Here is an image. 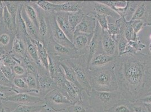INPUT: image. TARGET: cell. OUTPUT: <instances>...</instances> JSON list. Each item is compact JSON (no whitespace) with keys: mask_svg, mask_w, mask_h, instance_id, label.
Returning <instances> with one entry per match:
<instances>
[{"mask_svg":"<svg viewBox=\"0 0 151 112\" xmlns=\"http://www.w3.org/2000/svg\"><path fill=\"white\" fill-rule=\"evenodd\" d=\"M3 101L17 103L18 105L45 104L44 98L27 93L14 94L13 95H8Z\"/></svg>","mask_w":151,"mask_h":112,"instance_id":"cell-10","label":"cell"},{"mask_svg":"<svg viewBox=\"0 0 151 112\" xmlns=\"http://www.w3.org/2000/svg\"><path fill=\"white\" fill-rule=\"evenodd\" d=\"M75 72L77 81L81 86L83 91L88 95L92 88L88 79V69L87 53L82 55L78 58L66 60Z\"/></svg>","mask_w":151,"mask_h":112,"instance_id":"cell-4","label":"cell"},{"mask_svg":"<svg viewBox=\"0 0 151 112\" xmlns=\"http://www.w3.org/2000/svg\"><path fill=\"white\" fill-rule=\"evenodd\" d=\"M52 112V111L51 109L50 108H48L47 106V107H46V108H45L44 109H43L42 110H41V111H40V112Z\"/></svg>","mask_w":151,"mask_h":112,"instance_id":"cell-57","label":"cell"},{"mask_svg":"<svg viewBox=\"0 0 151 112\" xmlns=\"http://www.w3.org/2000/svg\"><path fill=\"white\" fill-rule=\"evenodd\" d=\"M0 69L1 70L3 74L9 81L13 82V80L15 76L13 72V69L12 67L4 65L2 62H1L0 63Z\"/></svg>","mask_w":151,"mask_h":112,"instance_id":"cell-44","label":"cell"},{"mask_svg":"<svg viewBox=\"0 0 151 112\" xmlns=\"http://www.w3.org/2000/svg\"><path fill=\"white\" fill-rule=\"evenodd\" d=\"M0 85H2L8 87H13V82L9 81L3 74L0 69Z\"/></svg>","mask_w":151,"mask_h":112,"instance_id":"cell-50","label":"cell"},{"mask_svg":"<svg viewBox=\"0 0 151 112\" xmlns=\"http://www.w3.org/2000/svg\"><path fill=\"white\" fill-rule=\"evenodd\" d=\"M101 47L103 52L107 55L118 57L117 44L107 31L101 30Z\"/></svg>","mask_w":151,"mask_h":112,"instance_id":"cell-15","label":"cell"},{"mask_svg":"<svg viewBox=\"0 0 151 112\" xmlns=\"http://www.w3.org/2000/svg\"><path fill=\"white\" fill-rule=\"evenodd\" d=\"M36 76L38 94H40V97L44 98L47 94L57 89L56 84L51 77L48 70L45 69L42 66H37Z\"/></svg>","mask_w":151,"mask_h":112,"instance_id":"cell-7","label":"cell"},{"mask_svg":"<svg viewBox=\"0 0 151 112\" xmlns=\"http://www.w3.org/2000/svg\"><path fill=\"white\" fill-rule=\"evenodd\" d=\"M45 47L48 54L56 57L60 61L76 58L82 55L86 54L78 50L70 49L58 43L54 40L52 38Z\"/></svg>","mask_w":151,"mask_h":112,"instance_id":"cell-5","label":"cell"},{"mask_svg":"<svg viewBox=\"0 0 151 112\" xmlns=\"http://www.w3.org/2000/svg\"><path fill=\"white\" fill-rule=\"evenodd\" d=\"M139 101H142V103L145 104H151V94H149L148 95H146L144 98H142L141 99L139 100Z\"/></svg>","mask_w":151,"mask_h":112,"instance_id":"cell-53","label":"cell"},{"mask_svg":"<svg viewBox=\"0 0 151 112\" xmlns=\"http://www.w3.org/2000/svg\"><path fill=\"white\" fill-rule=\"evenodd\" d=\"M113 39L114 40L117 44L118 57L123 55L125 52L128 41L127 40L125 37L121 34L116 36Z\"/></svg>","mask_w":151,"mask_h":112,"instance_id":"cell-42","label":"cell"},{"mask_svg":"<svg viewBox=\"0 0 151 112\" xmlns=\"http://www.w3.org/2000/svg\"><path fill=\"white\" fill-rule=\"evenodd\" d=\"M90 16L93 17L96 20L99 25H100L102 30L107 31L108 23L107 16L104 15H101V14H98V13H94V14L90 15Z\"/></svg>","mask_w":151,"mask_h":112,"instance_id":"cell-43","label":"cell"},{"mask_svg":"<svg viewBox=\"0 0 151 112\" xmlns=\"http://www.w3.org/2000/svg\"><path fill=\"white\" fill-rule=\"evenodd\" d=\"M118 91L134 103L151 92V56L141 52L117 57L114 61Z\"/></svg>","mask_w":151,"mask_h":112,"instance_id":"cell-1","label":"cell"},{"mask_svg":"<svg viewBox=\"0 0 151 112\" xmlns=\"http://www.w3.org/2000/svg\"><path fill=\"white\" fill-rule=\"evenodd\" d=\"M3 24L7 30L11 32L13 34L17 33V26L14 23L13 18L10 14L9 13L6 7L5 6L3 16Z\"/></svg>","mask_w":151,"mask_h":112,"instance_id":"cell-35","label":"cell"},{"mask_svg":"<svg viewBox=\"0 0 151 112\" xmlns=\"http://www.w3.org/2000/svg\"><path fill=\"white\" fill-rule=\"evenodd\" d=\"M6 6L5 1H0V27L3 26V16H4V9Z\"/></svg>","mask_w":151,"mask_h":112,"instance_id":"cell-52","label":"cell"},{"mask_svg":"<svg viewBox=\"0 0 151 112\" xmlns=\"http://www.w3.org/2000/svg\"><path fill=\"white\" fill-rule=\"evenodd\" d=\"M96 24L97 21L93 17L85 15L81 22L76 27L74 34H94Z\"/></svg>","mask_w":151,"mask_h":112,"instance_id":"cell-17","label":"cell"},{"mask_svg":"<svg viewBox=\"0 0 151 112\" xmlns=\"http://www.w3.org/2000/svg\"><path fill=\"white\" fill-rule=\"evenodd\" d=\"M146 4H147V11H148V16H149V18H150V17H151V1H146Z\"/></svg>","mask_w":151,"mask_h":112,"instance_id":"cell-55","label":"cell"},{"mask_svg":"<svg viewBox=\"0 0 151 112\" xmlns=\"http://www.w3.org/2000/svg\"><path fill=\"white\" fill-rule=\"evenodd\" d=\"M54 16L57 24L60 29L64 33L66 36L72 42L73 40L74 31L68 21V13L54 12Z\"/></svg>","mask_w":151,"mask_h":112,"instance_id":"cell-16","label":"cell"},{"mask_svg":"<svg viewBox=\"0 0 151 112\" xmlns=\"http://www.w3.org/2000/svg\"><path fill=\"white\" fill-rule=\"evenodd\" d=\"M126 6L116 8L114 11L120 15L121 18H124L127 21H129L142 1H126Z\"/></svg>","mask_w":151,"mask_h":112,"instance_id":"cell-21","label":"cell"},{"mask_svg":"<svg viewBox=\"0 0 151 112\" xmlns=\"http://www.w3.org/2000/svg\"><path fill=\"white\" fill-rule=\"evenodd\" d=\"M12 82L13 88L15 93H27L31 94V90H29L24 80L22 77H15Z\"/></svg>","mask_w":151,"mask_h":112,"instance_id":"cell-33","label":"cell"},{"mask_svg":"<svg viewBox=\"0 0 151 112\" xmlns=\"http://www.w3.org/2000/svg\"><path fill=\"white\" fill-rule=\"evenodd\" d=\"M0 93L6 94L7 96L16 94L13 87H8L2 85H0Z\"/></svg>","mask_w":151,"mask_h":112,"instance_id":"cell-51","label":"cell"},{"mask_svg":"<svg viewBox=\"0 0 151 112\" xmlns=\"http://www.w3.org/2000/svg\"><path fill=\"white\" fill-rule=\"evenodd\" d=\"M101 29L97 22L93 37L91 39L88 48L87 60L88 65L93 57L99 51L102 50L101 47Z\"/></svg>","mask_w":151,"mask_h":112,"instance_id":"cell-14","label":"cell"},{"mask_svg":"<svg viewBox=\"0 0 151 112\" xmlns=\"http://www.w3.org/2000/svg\"><path fill=\"white\" fill-rule=\"evenodd\" d=\"M7 9L13 18L14 23L16 25V19L17 14L19 11V8L23 3V1H5Z\"/></svg>","mask_w":151,"mask_h":112,"instance_id":"cell-34","label":"cell"},{"mask_svg":"<svg viewBox=\"0 0 151 112\" xmlns=\"http://www.w3.org/2000/svg\"><path fill=\"white\" fill-rule=\"evenodd\" d=\"M41 9L46 13H50L55 12V10L59 5H56L51 2L50 1H32Z\"/></svg>","mask_w":151,"mask_h":112,"instance_id":"cell-38","label":"cell"},{"mask_svg":"<svg viewBox=\"0 0 151 112\" xmlns=\"http://www.w3.org/2000/svg\"><path fill=\"white\" fill-rule=\"evenodd\" d=\"M9 54L18 63H19V59L28 55L25 40L17 33L14 38L12 50Z\"/></svg>","mask_w":151,"mask_h":112,"instance_id":"cell-13","label":"cell"},{"mask_svg":"<svg viewBox=\"0 0 151 112\" xmlns=\"http://www.w3.org/2000/svg\"><path fill=\"white\" fill-rule=\"evenodd\" d=\"M150 39H151V35H150ZM149 49H150V50L151 53V43H150V45H149Z\"/></svg>","mask_w":151,"mask_h":112,"instance_id":"cell-60","label":"cell"},{"mask_svg":"<svg viewBox=\"0 0 151 112\" xmlns=\"http://www.w3.org/2000/svg\"><path fill=\"white\" fill-rule=\"evenodd\" d=\"M150 94H151V93H150Z\"/></svg>","mask_w":151,"mask_h":112,"instance_id":"cell-61","label":"cell"},{"mask_svg":"<svg viewBox=\"0 0 151 112\" xmlns=\"http://www.w3.org/2000/svg\"><path fill=\"white\" fill-rule=\"evenodd\" d=\"M7 95L6 94L0 93V104L3 101L4 99L6 97Z\"/></svg>","mask_w":151,"mask_h":112,"instance_id":"cell-56","label":"cell"},{"mask_svg":"<svg viewBox=\"0 0 151 112\" xmlns=\"http://www.w3.org/2000/svg\"><path fill=\"white\" fill-rule=\"evenodd\" d=\"M101 3L105 4L110 7L114 11V9L119 7H124L126 6L127 2L125 1H99Z\"/></svg>","mask_w":151,"mask_h":112,"instance_id":"cell-45","label":"cell"},{"mask_svg":"<svg viewBox=\"0 0 151 112\" xmlns=\"http://www.w3.org/2000/svg\"><path fill=\"white\" fill-rule=\"evenodd\" d=\"M0 112H12L10 109L5 106L3 102L0 104Z\"/></svg>","mask_w":151,"mask_h":112,"instance_id":"cell-54","label":"cell"},{"mask_svg":"<svg viewBox=\"0 0 151 112\" xmlns=\"http://www.w3.org/2000/svg\"><path fill=\"white\" fill-rule=\"evenodd\" d=\"M37 7L38 20H39V37L40 40L43 42L46 46L49 40L52 38L51 33L50 27L49 20V13H46L41 9L39 7Z\"/></svg>","mask_w":151,"mask_h":112,"instance_id":"cell-11","label":"cell"},{"mask_svg":"<svg viewBox=\"0 0 151 112\" xmlns=\"http://www.w3.org/2000/svg\"><path fill=\"white\" fill-rule=\"evenodd\" d=\"M84 13L82 10L76 12L68 13V21L72 28L75 30L76 27L81 22L85 16Z\"/></svg>","mask_w":151,"mask_h":112,"instance_id":"cell-39","label":"cell"},{"mask_svg":"<svg viewBox=\"0 0 151 112\" xmlns=\"http://www.w3.org/2000/svg\"><path fill=\"white\" fill-rule=\"evenodd\" d=\"M88 79L93 90L98 91L118 90L114 62L101 67L88 69Z\"/></svg>","mask_w":151,"mask_h":112,"instance_id":"cell-2","label":"cell"},{"mask_svg":"<svg viewBox=\"0 0 151 112\" xmlns=\"http://www.w3.org/2000/svg\"><path fill=\"white\" fill-rule=\"evenodd\" d=\"M22 78L27 84L32 94H39L38 90L37 79L36 74L31 72H27Z\"/></svg>","mask_w":151,"mask_h":112,"instance_id":"cell-29","label":"cell"},{"mask_svg":"<svg viewBox=\"0 0 151 112\" xmlns=\"http://www.w3.org/2000/svg\"><path fill=\"white\" fill-rule=\"evenodd\" d=\"M148 18L149 16L147 11L146 1H142L140 4L136 9L135 13L132 16V18L130 20H141L144 21L146 24V23L148 21Z\"/></svg>","mask_w":151,"mask_h":112,"instance_id":"cell-30","label":"cell"},{"mask_svg":"<svg viewBox=\"0 0 151 112\" xmlns=\"http://www.w3.org/2000/svg\"><path fill=\"white\" fill-rule=\"evenodd\" d=\"M24 2V1H23ZM21 15L25 23L27 32L28 35L32 39L35 40H40L39 37L38 29L34 25V24L31 21V20L28 18L25 13V9L23 6V3L21 9Z\"/></svg>","mask_w":151,"mask_h":112,"instance_id":"cell-23","label":"cell"},{"mask_svg":"<svg viewBox=\"0 0 151 112\" xmlns=\"http://www.w3.org/2000/svg\"><path fill=\"white\" fill-rule=\"evenodd\" d=\"M108 112H132L131 103L125 99H123Z\"/></svg>","mask_w":151,"mask_h":112,"instance_id":"cell-41","label":"cell"},{"mask_svg":"<svg viewBox=\"0 0 151 112\" xmlns=\"http://www.w3.org/2000/svg\"><path fill=\"white\" fill-rule=\"evenodd\" d=\"M44 99L47 106L55 112L64 111L72 105L67 96L58 89L49 93Z\"/></svg>","mask_w":151,"mask_h":112,"instance_id":"cell-6","label":"cell"},{"mask_svg":"<svg viewBox=\"0 0 151 112\" xmlns=\"http://www.w3.org/2000/svg\"><path fill=\"white\" fill-rule=\"evenodd\" d=\"M23 6L28 18L38 29L39 20L36 5L32 1H24Z\"/></svg>","mask_w":151,"mask_h":112,"instance_id":"cell-25","label":"cell"},{"mask_svg":"<svg viewBox=\"0 0 151 112\" xmlns=\"http://www.w3.org/2000/svg\"><path fill=\"white\" fill-rule=\"evenodd\" d=\"M59 64L61 69L63 71V74L66 80L74 84L77 86L81 87V86L80 85L79 82L77 81L76 75L73 69L69 65L68 63L67 62V61H60Z\"/></svg>","mask_w":151,"mask_h":112,"instance_id":"cell-27","label":"cell"},{"mask_svg":"<svg viewBox=\"0 0 151 112\" xmlns=\"http://www.w3.org/2000/svg\"><path fill=\"white\" fill-rule=\"evenodd\" d=\"M82 87L77 86L74 84L65 80L63 89L60 91L69 99L72 105L83 101Z\"/></svg>","mask_w":151,"mask_h":112,"instance_id":"cell-12","label":"cell"},{"mask_svg":"<svg viewBox=\"0 0 151 112\" xmlns=\"http://www.w3.org/2000/svg\"><path fill=\"white\" fill-rule=\"evenodd\" d=\"M88 96V105L94 112H109L114 106L125 99L118 90L98 91L92 89Z\"/></svg>","mask_w":151,"mask_h":112,"instance_id":"cell-3","label":"cell"},{"mask_svg":"<svg viewBox=\"0 0 151 112\" xmlns=\"http://www.w3.org/2000/svg\"><path fill=\"white\" fill-rule=\"evenodd\" d=\"M146 26H151V17H150L148 20V21H147V23H146Z\"/></svg>","mask_w":151,"mask_h":112,"instance_id":"cell-58","label":"cell"},{"mask_svg":"<svg viewBox=\"0 0 151 112\" xmlns=\"http://www.w3.org/2000/svg\"><path fill=\"white\" fill-rule=\"evenodd\" d=\"M129 22L130 23V25L132 26V29L137 34H138L145 26H146L145 21L141 20H130Z\"/></svg>","mask_w":151,"mask_h":112,"instance_id":"cell-46","label":"cell"},{"mask_svg":"<svg viewBox=\"0 0 151 112\" xmlns=\"http://www.w3.org/2000/svg\"><path fill=\"white\" fill-rule=\"evenodd\" d=\"M81 10L85 15H87L98 13L112 17L116 20L121 18L120 15L113 9L101 3L100 1H84Z\"/></svg>","mask_w":151,"mask_h":112,"instance_id":"cell-8","label":"cell"},{"mask_svg":"<svg viewBox=\"0 0 151 112\" xmlns=\"http://www.w3.org/2000/svg\"><path fill=\"white\" fill-rule=\"evenodd\" d=\"M117 57L107 55L103 50L98 52L91 60L88 65V69L101 67L112 63Z\"/></svg>","mask_w":151,"mask_h":112,"instance_id":"cell-18","label":"cell"},{"mask_svg":"<svg viewBox=\"0 0 151 112\" xmlns=\"http://www.w3.org/2000/svg\"><path fill=\"white\" fill-rule=\"evenodd\" d=\"M47 107L46 104H30L18 105L12 112H38Z\"/></svg>","mask_w":151,"mask_h":112,"instance_id":"cell-36","label":"cell"},{"mask_svg":"<svg viewBox=\"0 0 151 112\" xmlns=\"http://www.w3.org/2000/svg\"><path fill=\"white\" fill-rule=\"evenodd\" d=\"M145 106H147L148 112H151V104H145Z\"/></svg>","mask_w":151,"mask_h":112,"instance_id":"cell-59","label":"cell"},{"mask_svg":"<svg viewBox=\"0 0 151 112\" xmlns=\"http://www.w3.org/2000/svg\"><path fill=\"white\" fill-rule=\"evenodd\" d=\"M145 47L146 45L140 40L137 42L129 41L128 42L124 55H134L138 53L145 48Z\"/></svg>","mask_w":151,"mask_h":112,"instance_id":"cell-32","label":"cell"},{"mask_svg":"<svg viewBox=\"0 0 151 112\" xmlns=\"http://www.w3.org/2000/svg\"><path fill=\"white\" fill-rule=\"evenodd\" d=\"M131 106L132 112H148L145 103L139 100L131 103Z\"/></svg>","mask_w":151,"mask_h":112,"instance_id":"cell-47","label":"cell"},{"mask_svg":"<svg viewBox=\"0 0 151 112\" xmlns=\"http://www.w3.org/2000/svg\"><path fill=\"white\" fill-rule=\"evenodd\" d=\"M54 13V12L49 13V20L52 39L55 42L64 47L72 50L75 49L72 42L69 40V39L66 36L64 33L60 29V28L57 24Z\"/></svg>","mask_w":151,"mask_h":112,"instance_id":"cell-9","label":"cell"},{"mask_svg":"<svg viewBox=\"0 0 151 112\" xmlns=\"http://www.w3.org/2000/svg\"><path fill=\"white\" fill-rule=\"evenodd\" d=\"M12 69L15 77H22L27 72V69L19 63L15 64L12 67Z\"/></svg>","mask_w":151,"mask_h":112,"instance_id":"cell-48","label":"cell"},{"mask_svg":"<svg viewBox=\"0 0 151 112\" xmlns=\"http://www.w3.org/2000/svg\"><path fill=\"white\" fill-rule=\"evenodd\" d=\"M23 3L20 7L18 13L17 14V16L16 19V26H17V33L19 34L25 40L27 38H30V37L28 35L27 32L25 23L21 15V9H22Z\"/></svg>","mask_w":151,"mask_h":112,"instance_id":"cell-31","label":"cell"},{"mask_svg":"<svg viewBox=\"0 0 151 112\" xmlns=\"http://www.w3.org/2000/svg\"><path fill=\"white\" fill-rule=\"evenodd\" d=\"M93 34H85L77 33L74 34L72 44L76 50L84 53H88V45L93 37Z\"/></svg>","mask_w":151,"mask_h":112,"instance_id":"cell-20","label":"cell"},{"mask_svg":"<svg viewBox=\"0 0 151 112\" xmlns=\"http://www.w3.org/2000/svg\"><path fill=\"white\" fill-rule=\"evenodd\" d=\"M25 41L27 45V50L28 55L37 66H42L41 63L40 62V61L39 60L37 47L34 43L33 40L31 38H29L25 39Z\"/></svg>","mask_w":151,"mask_h":112,"instance_id":"cell-28","label":"cell"},{"mask_svg":"<svg viewBox=\"0 0 151 112\" xmlns=\"http://www.w3.org/2000/svg\"><path fill=\"white\" fill-rule=\"evenodd\" d=\"M68 112H94L90 106L83 103V101H79L67 108Z\"/></svg>","mask_w":151,"mask_h":112,"instance_id":"cell-40","label":"cell"},{"mask_svg":"<svg viewBox=\"0 0 151 112\" xmlns=\"http://www.w3.org/2000/svg\"><path fill=\"white\" fill-rule=\"evenodd\" d=\"M49 55V66L48 71L52 79L54 78L57 72L60 70V61L56 57L52 55Z\"/></svg>","mask_w":151,"mask_h":112,"instance_id":"cell-37","label":"cell"},{"mask_svg":"<svg viewBox=\"0 0 151 112\" xmlns=\"http://www.w3.org/2000/svg\"><path fill=\"white\" fill-rule=\"evenodd\" d=\"M115 23L120 28V34L123 35L128 42H137L139 40L138 35L134 31L129 22L127 21L124 18H120L116 20Z\"/></svg>","mask_w":151,"mask_h":112,"instance_id":"cell-19","label":"cell"},{"mask_svg":"<svg viewBox=\"0 0 151 112\" xmlns=\"http://www.w3.org/2000/svg\"><path fill=\"white\" fill-rule=\"evenodd\" d=\"M33 40L37 47L38 55L40 62L45 69L48 70L49 55L44 44L41 40Z\"/></svg>","mask_w":151,"mask_h":112,"instance_id":"cell-26","label":"cell"},{"mask_svg":"<svg viewBox=\"0 0 151 112\" xmlns=\"http://www.w3.org/2000/svg\"><path fill=\"white\" fill-rule=\"evenodd\" d=\"M15 34L7 30L4 25L0 28V48L8 52L9 53L12 50L13 42Z\"/></svg>","mask_w":151,"mask_h":112,"instance_id":"cell-22","label":"cell"},{"mask_svg":"<svg viewBox=\"0 0 151 112\" xmlns=\"http://www.w3.org/2000/svg\"><path fill=\"white\" fill-rule=\"evenodd\" d=\"M84 1H67L62 4L59 5L55 12L72 13L82 10Z\"/></svg>","mask_w":151,"mask_h":112,"instance_id":"cell-24","label":"cell"},{"mask_svg":"<svg viewBox=\"0 0 151 112\" xmlns=\"http://www.w3.org/2000/svg\"><path fill=\"white\" fill-rule=\"evenodd\" d=\"M107 31L113 39L120 34V28L116 23H108Z\"/></svg>","mask_w":151,"mask_h":112,"instance_id":"cell-49","label":"cell"}]
</instances>
